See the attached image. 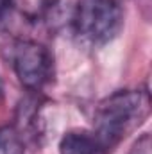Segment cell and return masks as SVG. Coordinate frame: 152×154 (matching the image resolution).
Listing matches in <instances>:
<instances>
[{
  "mask_svg": "<svg viewBox=\"0 0 152 154\" xmlns=\"http://www.w3.org/2000/svg\"><path fill=\"white\" fill-rule=\"evenodd\" d=\"M70 23L86 43L104 45L120 32L123 11L118 0H79L72 11Z\"/></svg>",
  "mask_w": 152,
  "mask_h": 154,
  "instance_id": "cell-2",
  "label": "cell"
},
{
  "mask_svg": "<svg viewBox=\"0 0 152 154\" xmlns=\"http://www.w3.org/2000/svg\"><path fill=\"white\" fill-rule=\"evenodd\" d=\"M11 2H13V0H0V16L11 7Z\"/></svg>",
  "mask_w": 152,
  "mask_h": 154,
  "instance_id": "cell-6",
  "label": "cell"
},
{
  "mask_svg": "<svg viewBox=\"0 0 152 154\" xmlns=\"http://www.w3.org/2000/svg\"><path fill=\"white\" fill-rule=\"evenodd\" d=\"M59 154H102L100 142L93 131L72 129L65 133L57 145Z\"/></svg>",
  "mask_w": 152,
  "mask_h": 154,
  "instance_id": "cell-4",
  "label": "cell"
},
{
  "mask_svg": "<svg viewBox=\"0 0 152 154\" xmlns=\"http://www.w3.org/2000/svg\"><path fill=\"white\" fill-rule=\"evenodd\" d=\"M0 154H25L23 138L16 127H0Z\"/></svg>",
  "mask_w": 152,
  "mask_h": 154,
  "instance_id": "cell-5",
  "label": "cell"
},
{
  "mask_svg": "<svg viewBox=\"0 0 152 154\" xmlns=\"http://www.w3.org/2000/svg\"><path fill=\"white\" fill-rule=\"evenodd\" d=\"M11 65L20 84L31 91L41 90L52 75V56L45 45L18 39L11 48Z\"/></svg>",
  "mask_w": 152,
  "mask_h": 154,
  "instance_id": "cell-3",
  "label": "cell"
},
{
  "mask_svg": "<svg viewBox=\"0 0 152 154\" xmlns=\"http://www.w3.org/2000/svg\"><path fill=\"white\" fill-rule=\"evenodd\" d=\"M150 111V95L147 90H122L104 99L95 111V129L102 151L113 149Z\"/></svg>",
  "mask_w": 152,
  "mask_h": 154,
  "instance_id": "cell-1",
  "label": "cell"
}]
</instances>
